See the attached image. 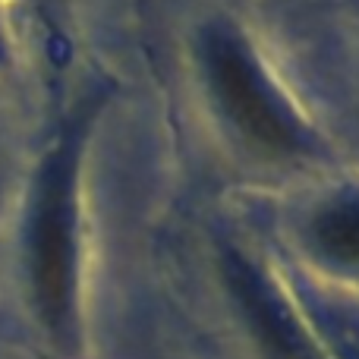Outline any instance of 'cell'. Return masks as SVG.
Instances as JSON below:
<instances>
[{"label":"cell","instance_id":"obj_1","mask_svg":"<svg viewBox=\"0 0 359 359\" xmlns=\"http://www.w3.org/2000/svg\"><path fill=\"white\" fill-rule=\"evenodd\" d=\"M82 123H73L41 164L29 224V271L35 309L60 344L73 337L76 309V161Z\"/></svg>","mask_w":359,"mask_h":359},{"label":"cell","instance_id":"obj_2","mask_svg":"<svg viewBox=\"0 0 359 359\" xmlns=\"http://www.w3.org/2000/svg\"><path fill=\"white\" fill-rule=\"evenodd\" d=\"M202 63L217 104L243 136L274 155L309 151L303 123L262 76V67L249 54L243 38L227 29H208L202 41Z\"/></svg>","mask_w":359,"mask_h":359},{"label":"cell","instance_id":"obj_3","mask_svg":"<svg viewBox=\"0 0 359 359\" xmlns=\"http://www.w3.org/2000/svg\"><path fill=\"white\" fill-rule=\"evenodd\" d=\"M224 278L230 284V293L236 297L243 316L249 322V331L255 334L262 353L268 359H325L297 322L280 293L271 287V280L246 259V255L227 249L224 252Z\"/></svg>","mask_w":359,"mask_h":359},{"label":"cell","instance_id":"obj_4","mask_svg":"<svg viewBox=\"0 0 359 359\" xmlns=\"http://www.w3.org/2000/svg\"><path fill=\"white\" fill-rule=\"evenodd\" d=\"M309 243L337 265H359V198H334L318 208L309 224Z\"/></svg>","mask_w":359,"mask_h":359},{"label":"cell","instance_id":"obj_5","mask_svg":"<svg viewBox=\"0 0 359 359\" xmlns=\"http://www.w3.org/2000/svg\"><path fill=\"white\" fill-rule=\"evenodd\" d=\"M350 359H359V347H353V350H350Z\"/></svg>","mask_w":359,"mask_h":359}]
</instances>
